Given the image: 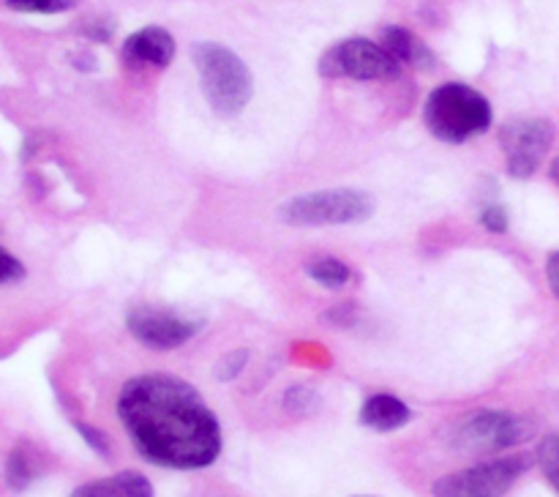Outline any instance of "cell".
Masks as SVG:
<instances>
[{
	"instance_id": "1",
	"label": "cell",
	"mask_w": 559,
	"mask_h": 497,
	"mask_svg": "<svg viewBox=\"0 0 559 497\" xmlns=\"http://www.w3.org/2000/svg\"><path fill=\"white\" fill-rule=\"evenodd\" d=\"M118 418L147 462L202 470L222 453V426L194 386L173 375H136L120 388Z\"/></svg>"
},
{
	"instance_id": "2",
	"label": "cell",
	"mask_w": 559,
	"mask_h": 497,
	"mask_svg": "<svg viewBox=\"0 0 559 497\" xmlns=\"http://www.w3.org/2000/svg\"><path fill=\"white\" fill-rule=\"evenodd\" d=\"M491 104L484 93L462 82H445L435 87L424 104L426 129L442 142H467L491 126Z\"/></svg>"
},
{
	"instance_id": "3",
	"label": "cell",
	"mask_w": 559,
	"mask_h": 497,
	"mask_svg": "<svg viewBox=\"0 0 559 497\" xmlns=\"http://www.w3.org/2000/svg\"><path fill=\"white\" fill-rule=\"evenodd\" d=\"M194 63L197 71H200V82L207 104L218 115L233 118V115H240L249 107L251 93H254V80H251L249 66L233 49L213 42L197 44Z\"/></svg>"
},
{
	"instance_id": "4",
	"label": "cell",
	"mask_w": 559,
	"mask_h": 497,
	"mask_svg": "<svg viewBox=\"0 0 559 497\" xmlns=\"http://www.w3.org/2000/svg\"><path fill=\"white\" fill-rule=\"evenodd\" d=\"M374 213V197L360 189H325L293 197L278 216L293 227H336L364 222Z\"/></svg>"
},
{
	"instance_id": "5",
	"label": "cell",
	"mask_w": 559,
	"mask_h": 497,
	"mask_svg": "<svg viewBox=\"0 0 559 497\" xmlns=\"http://www.w3.org/2000/svg\"><path fill=\"white\" fill-rule=\"evenodd\" d=\"M533 424L506 410H478L451 426V442L464 453H500L533 437Z\"/></svg>"
},
{
	"instance_id": "6",
	"label": "cell",
	"mask_w": 559,
	"mask_h": 497,
	"mask_svg": "<svg viewBox=\"0 0 559 497\" xmlns=\"http://www.w3.org/2000/svg\"><path fill=\"white\" fill-rule=\"evenodd\" d=\"M530 464L533 459L527 453L489 459V462L442 475L440 481H435L431 492L435 497H502L527 473Z\"/></svg>"
},
{
	"instance_id": "7",
	"label": "cell",
	"mask_w": 559,
	"mask_h": 497,
	"mask_svg": "<svg viewBox=\"0 0 559 497\" xmlns=\"http://www.w3.org/2000/svg\"><path fill=\"white\" fill-rule=\"evenodd\" d=\"M399 63L382 44L369 38H347L328 49L320 60L322 76H349V80H393L399 76Z\"/></svg>"
},
{
	"instance_id": "8",
	"label": "cell",
	"mask_w": 559,
	"mask_h": 497,
	"mask_svg": "<svg viewBox=\"0 0 559 497\" xmlns=\"http://www.w3.org/2000/svg\"><path fill=\"white\" fill-rule=\"evenodd\" d=\"M551 142H555V126L544 118H519L502 126L500 145L508 158V173L519 180L538 173Z\"/></svg>"
},
{
	"instance_id": "9",
	"label": "cell",
	"mask_w": 559,
	"mask_h": 497,
	"mask_svg": "<svg viewBox=\"0 0 559 497\" xmlns=\"http://www.w3.org/2000/svg\"><path fill=\"white\" fill-rule=\"evenodd\" d=\"M202 322L191 317L175 315L169 309H153V306H136L126 315V328L136 342L153 350H175L197 336Z\"/></svg>"
},
{
	"instance_id": "10",
	"label": "cell",
	"mask_w": 559,
	"mask_h": 497,
	"mask_svg": "<svg viewBox=\"0 0 559 497\" xmlns=\"http://www.w3.org/2000/svg\"><path fill=\"white\" fill-rule=\"evenodd\" d=\"M123 58L131 66H164L173 63L175 58V38L164 27H142L131 33L123 44Z\"/></svg>"
},
{
	"instance_id": "11",
	"label": "cell",
	"mask_w": 559,
	"mask_h": 497,
	"mask_svg": "<svg viewBox=\"0 0 559 497\" xmlns=\"http://www.w3.org/2000/svg\"><path fill=\"white\" fill-rule=\"evenodd\" d=\"M413 410L393 393H374L360 407V424L377 431H396L409 424Z\"/></svg>"
},
{
	"instance_id": "12",
	"label": "cell",
	"mask_w": 559,
	"mask_h": 497,
	"mask_svg": "<svg viewBox=\"0 0 559 497\" xmlns=\"http://www.w3.org/2000/svg\"><path fill=\"white\" fill-rule=\"evenodd\" d=\"M382 47H385L399 63H409L413 69L429 71L437 66L435 52H431L415 33H409L407 27L402 25H388L385 31H382Z\"/></svg>"
},
{
	"instance_id": "13",
	"label": "cell",
	"mask_w": 559,
	"mask_h": 497,
	"mask_svg": "<svg viewBox=\"0 0 559 497\" xmlns=\"http://www.w3.org/2000/svg\"><path fill=\"white\" fill-rule=\"evenodd\" d=\"M36 478V459L25 446H16L5 459V484L14 492L27 489Z\"/></svg>"
},
{
	"instance_id": "14",
	"label": "cell",
	"mask_w": 559,
	"mask_h": 497,
	"mask_svg": "<svg viewBox=\"0 0 559 497\" xmlns=\"http://www.w3.org/2000/svg\"><path fill=\"white\" fill-rule=\"evenodd\" d=\"M306 273H309L317 284L331 289L344 287V284L349 282V276H353L347 262L336 260V257H320V260L309 262V265H306Z\"/></svg>"
},
{
	"instance_id": "15",
	"label": "cell",
	"mask_w": 559,
	"mask_h": 497,
	"mask_svg": "<svg viewBox=\"0 0 559 497\" xmlns=\"http://www.w3.org/2000/svg\"><path fill=\"white\" fill-rule=\"evenodd\" d=\"M538 464L544 470V475L549 478V484L555 486L559 495V435H549L538 442Z\"/></svg>"
},
{
	"instance_id": "16",
	"label": "cell",
	"mask_w": 559,
	"mask_h": 497,
	"mask_svg": "<svg viewBox=\"0 0 559 497\" xmlns=\"http://www.w3.org/2000/svg\"><path fill=\"white\" fill-rule=\"evenodd\" d=\"M317 404H320V397H317L314 388L309 386H293L287 393H284V407H287L293 415L314 413Z\"/></svg>"
},
{
	"instance_id": "17",
	"label": "cell",
	"mask_w": 559,
	"mask_h": 497,
	"mask_svg": "<svg viewBox=\"0 0 559 497\" xmlns=\"http://www.w3.org/2000/svg\"><path fill=\"white\" fill-rule=\"evenodd\" d=\"M71 497H126V492L120 486L118 475H112V478H98L91 481V484L76 486Z\"/></svg>"
},
{
	"instance_id": "18",
	"label": "cell",
	"mask_w": 559,
	"mask_h": 497,
	"mask_svg": "<svg viewBox=\"0 0 559 497\" xmlns=\"http://www.w3.org/2000/svg\"><path fill=\"white\" fill-rule=\"evenodd\" d=\"M76 0H9V9L31 11V14H58L69 11Z\"/></svg>"
},
{
	"instance_id": "19",
	"label": "cell",
	"mask_w": 559,
	"mask_h": 497,
	"mask_svg": "<svg viewBox=\"0 0 559 497\" xmlns=\"http://www.w3.org/2000/svg\"><path fill=\"white\" fill-rule=\"evenodd\" d=\"M246 364H249V350H233L216 364V375L222 380H235L246 369Z\"/></svg>"
},
{
	"instance_id": "20",
	"label": "cell",
	"mask_w": 559,
	"mask_h": 497,
	"mask_svg": "<svg viewBox=\"0 0 559 497\" xmlns=\"http://www.w3.org/2000/svg\"><path fill=\"white\" fill-rule=\"evenodd\" d=\"M118 481L123 486L126 497H153L151 481L142 473H136V470H123V473H118Z\"/></svg>"
},
{
	"instance_id": "21",
	"label": "cell",
	"mask_w": 559,
	"mask_h": 497,
	"mask_svg": "<svg viewBox=\"0 0 559 497\" xmlns=\"http://www.w3.org/2000/svg\"><path fill=\"white\" fill-rule=\"evenodd\" d=\"M480 224H484L486 229H491V233H506L508 229V213L502 205H486L484 211H480Z\"/></svg>"
},
{
	"instance_id": "22",
	"label": "cell",
	"mask_w": 559,
	"mask_h": 497,
	"mask_svg": "<svg viewBox=\"0 0 559 497\" xmlns=\"http://www.w3.org/2000/svg\"><path fill=\"white\" fill-rule=\"evenodd\" d=\"M25 276V268L22 262L16 260L14 255H9L5 249H0V284L5 282H16V279Z\"/></svg>"
},
{
	"instance_id": "23",
	"label": "cell",
	"mask_w": 559,
	"mask_h": 497,
	"mask_svg": "<svg viewBox=\"0 0 559 497\" xmlns=\"http://www.w3.org/2000/svg\"><path fill=\"white\" fill-rule=\"evenodd\" d=\"M76 431H80L82 440H85L87 446L93 448V451L102 453V457H107V453H109V440H107V435H104V431L93 429V426H87V424H76Z\"/></svg>"
},
{
	"instance_id": "24",
	"label": "cell",
	"mask_w": 559,
	"mask_h": 497,
	"mask_svg": "<svg viewBox=\"0 0 559 497\" xmlns=\"http://www.w3.org/2000/svg\"><path fill=\"white\" fill-rule=\"evenodd\" d=\"M112 22L107 20H98V22H91V25L85 27V33L91 38H96V42H109V36H112Z\"/></svg>"
},
{
	"instance_id": "25",
	"label": "cell",
	"mask_w": 559,
	"mask_h": 497,
	"mask_svg": "<svg viewBox=\"0 0 559 497\" xmlns=\"http://www.w3.org/2000/svg\"><path fill=\"white\" fill-rule=\"evenodd\" d=\"M546 276H549V284H551V293L559 298V251L549 257V262H546Z\"/></svg>"
},
{
	"instance_id": "26",
	"label": "cell",
	"mask_w": 559,
	"mask_h": 497,
	"mask_svg": "<svg viewBox=\"0 0 559 497\" xmlns=\"http://www.w3.org/2000/svg\"><path fill=\"white\" fill-rule=\"evenodd\" d=\"M549 175H551V180H557V184H559V156L555 158V162H551V167H549Z\"/></svg>"
},
{
	"instance_id": "27",
	"label": "cell",
	"mask_w": 559,
	"mask_h": 497,
	"mask_svg": "<svg viewBox=\"0 0 559 497\" xmlns=\"http://www.w3.org/2000/svg\"><path fill=\"white\" fill-rule=\"evenodd\" d=\"M355 497H377V495H355Z\"/></svg>"
}]
</instances>
